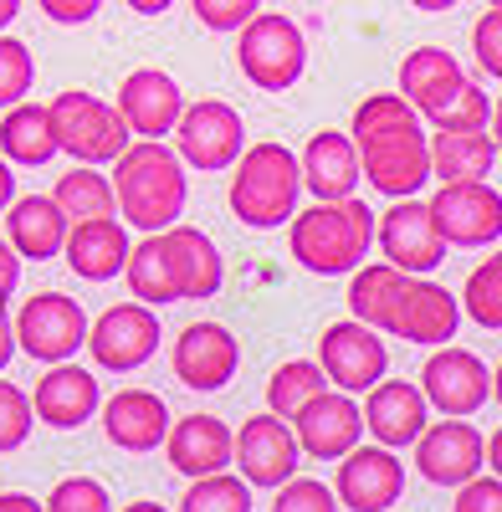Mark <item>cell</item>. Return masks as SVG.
Wrapping results in <instances>:
<instances>
[{"label": "cell", "mask_w": 502, "mask_h": 512, "mask_svg": "<svg viewBox=\"0 0 502 512\" xmlns=\"http://www.w3.org/2000/svg\"><path fill=\"white\" fill-rule=\"evenodd\" d=\"M170 364H175V379L185 384V390L211 395V390H226V384L236 379L241 344H236V333L226 323H190L175 338Z\"/></svg>", "instance_id": "17"}, {"label": "cell", "mask_w": 502, "mask_h": 512, "mask_svg": "<svg viewBox=\"0 0 502 512\" xmlns=\"http://www.w3.org/2000/svg\"><path fill=\"white\" fill-rule=\"evenodd\" d=\"M175 0H129V11H139V16H164Z\"/></svg>", "instance_id": "52"}, {"label": "cell", "mask_w": 502, "mask_h": 512, "mask_svg": "<svg viewBox=\"0 0 502 512\" xmlns=\"http://www.w3.org/2000/svg\"><path fill=\"white\" fill-rule=\"evenodd\" d=\"M492 144H497V154H502V93H497V103H492Z\"/></svg>", "instance_id": "53"}, {"label": "cell", "mask_w": 502, "mask_h": 512, "mask_svg": "<svg viewBox=\"0 0 502 512\" xmlns=\"http://www.w3.org/2000/svg\"><path fill=\"white\" fill-rule=\"evenodd\" d=\"M456 328H462V297L446 292L431 277H410L400 308L390 318V338H405V344H421V349H446Z\"/></svg>", "instance_id": "20"}, {"label": "cell", "mask_w": 502, "mask_h": 512, "mask_svg": "<svg viewBox=\"0 0 502 512\" xmlns=\"http://www.w3.org/2000/svg\"><path fill=\"white\" fill-rule=\"evenodd\" d=\"M113 190H118V216L139 226L144 236H164L175 231L190 200V180H185V159L170 144H134L113 164Z\"/></svg>", "instance_id": "3"}, {"label": "cell", "mask_w": 502, "mask_h": 512, "mask_svg": "<svg viewBox=\"0 0 502 512\" xmlns=\"http://www.w3.org/2000/svg\"><path fill=\"white\" fill-rule=\"evenodd\" d=\"M298 466H303V446H298L292 420H277L272 410L241 420V431H236V472L251 487L282 492L287 482H298Z\"/></svg>", "instance_id": "10"}, {"label": "cell", "mask_w": 502, "mask_h": 512, "mask_svg": "<svg viewBox=\"0 0 502 512\" xmlns=\"http://www.w3.org/2000/svg\"><path fill=\"white\" fill-rule=\"evenodd\" d=\"M492 400H497V405H502V364H497V369H492Z\"/></svg>", "instance_id": "57"}, {"label": "cell", "mask_w": 502, "mask_h": 512, "mask_svg": "<svg viewBox=\"0 0 502 512\" xmlns=\"http://www.w3.org/2000/svg\"><path fill=\"white\" fill-rule=\"evenodd\" d=\"M333 492L349 512H390L405 497V461L385 446H359L339 461Z\"/></svg>", "instance_id": "19"}, {"label": "cell", "mask_w": 502, "mask_h": 512, "mask_svg": "<svg viewBox=\"0 0 502 512\" xmlns=\"http://www.w3.org/2000/svg\"><path fill=\"white\" fill-rule=\"evenodd\" d=\"M180 512H251V482L241 472L190 482V492L180 497Z\"/></svg>", "instance_id": "37"}, {"label": "cell", "mask_w": 502, "mask_h": 512, "mask_svg": "<svg viewBox=\"0 0 502 512\" xmlns=\"http://www.w3.org/2000/svg\"><path fill=\"white\" fill-rule=\"evenodd\" d=\"M36 420L52 425V431H77V425H88L98 410H103V395H98V379L77 364H57L36 379Z\"/></svg>", "instance_id": "27"}, {"label": "cell", "mask_w": 502, "mask_h": 512, "mask_svg": "<svg viewBox=\"0 0 502 512\" xmlns=\"http://www.w3.org/2000/svg\"><path fill=\"white\" fill-rule=\"evenodd\" d=\"M298 159H303V190L313 195V205L354 200V190H359V180H364V164H359V144H354L349 134L318 128Z\"/></svg>", "instance_id": "24"}, {"label": "cell", "mask_w": 502, "mask_h": 512, "mask_svg": "<svg viewBox=\"0 0 502 512\" xmlns=\"http://www.w3.org/2000/svg\"><path fill=\"white\" fill-rule=\"evenodd\" d=\"M421 390H426L431 410H441L446 420H467V415H477V410L487 405L492 374H487V364H482L472 349L446 344V349H436V354L426 359Z\"/></svg>", "instance_id": "16"}, {"label": "cell", "mask_w": 502, "mask_h": 512, "mask_svg": "<svg viewBox=\"0 0 502 512\" xmlns=\"http://www.w3.org/2000/svg\"><path fill=\"white\" fill-rule=\"evenodd\" d=\"M246 123L231 103L221 98H200L185 108L180 128H175V154L200 169V175H216V169H236L241 154H246Z\"/></svg>", "instance_id": "8"}, {"label": "cell", "mask_w": 502, "mask_h": 512, "mask_svg": "<svg viewBox=\"0 0 502 512\" xmlns=\"http://www.w3.org/2000/svg\"><path fill=\"white\" fill-rule=\"evenodd\" d=\"M21 344H16V318L6 313V308H0V369H6L11 364V354H16Z\"/></svg>", "instance_id": "48"}, {"label": "cell", "mask_w": 502, "mask_h": 512, "mask_svg": "<svg viewBox=\"0 0 502 512\" xmlns=\"http://www.w3.org/2000/svg\"><path fill=\"white\" fill-rule=\"evenodd\" d=\"M31 82H36V57L26 41L16 36H0V108H21L26 93H31Z\"/></svg>", "instance_id": "38"}, {"label": "cell", "mask_w": 502, "mask_h": 512, "mask_svg": "<svg viewBox=\"0 0 502 512\" xmlns=\"http://www.w3.org/2000/svg\"><path fill=\"white\" fill-rule=\"evenodd\" d=\"M492 164H497L492 134H431V169L441 185L487 180Z\"/></svg>", "instance_id": "32"}, {"label": "cell", "mask_w": 502, "mask_h": 512, "mask_svg": "<svg viewBox=\"0 0 502 512\" xmlns=\"http://www.w3.org/2000/svg\"><path fill=\"white\" fill-rule=\"evenodd\" d=\"M0 512H47V502H36L26 492H0Z\"/></svg>", "instance_id": "49"}, {"label": "cell", "mask_w": 502, "mask_h": 512, "mask_svg": "<svg viewBox=\"0 0 502 512\" xmlns=\"http://www.w3.org/2000/svg\"><path fill=\"white\" fill-rule=\"evenodd\" d=\"M159 251H164V267H170V282H175V297L180 303H205L216 297L221 282H226V262L216 241L195 231V226H175L159 236Z\"/></svg>", "instance_id": "23"}, {"label": "cell", "mask_w": 502, "mask_h": 512, "mask_svg": "<svg viewBox=\"0 0 502 512\" xmlns=\"http://www.w3.org/2000/svg\"><path fill=\"white\" fill-rule=\"evenodd\" d=\"M129 292L139 297L144 308H170V303H180L175 297V282H170V267H164V251H159V236H144L139 246H134V256H129Z\"/></svg>", "instance_id": "35"}, {"label": "cell", "mask_w": 502, "mask_h": 512, "mask_svg": "<svg viewBox=\"0 0 502 512\" xmlns=\"http://www.w3.org/2000/svg\"><path fill=\"white\" fill-rule=\"evenodd\" d=\"M31 425H36V405L26 400V390L11 384V379H0V456L21 451L26 436H31Z\"/></svg>", "instance_id": "39"}, {"label": "cell", "mask_w": 502, "mask_h": 512, "mask_svg": "<svg viewBox=\"0 0 502 512\" xmlns=\"http://www.w3.org/2000/svg\"><path fill=\"white\" fill-rule=\"evenodd\" d=\"M175 420H170V405H164L154 390H118L108 405H103V436L129 451V456H149L170 441Z\"/></svg>", "instance_id": "26"}, {"label": "cell", "mask_w": 502, "mask_h": 512, "mask_svg": "<svg viewBox=\"0 0 502 512\" xmlns=\"http://www.w3.org/2000/svg\"><path fill=\"white\" fill-rule=\"evenodd\" d=\"M190 6L205 31H236V36L262 16V0H190Z\"/></svg>", "instance_id": "42"}, {"label": "cell", "mask_w": 502, "mask_h": 512, "mask_svg": "<svg viewBox=\"0 0 502 512\" xmlns=\"http://www.w3.org/2000/svg\"><path fill=\"white\" fill-rule=\"evenodd\" d=\"M185 93L170 72L159 67H139L118 82V113L129 123V134L144 144H164V134H175L180 118H185Z\"/></svg>", "instance_id": "15"}, {"label": "cell", "mask_w": 502, "mask_h": 512, "mask_svg": "<svg viewBox=\"0 0 502 512\" xmlns=\"http://www.w3.org/2000/svg\"><path fill=\"white\" fill-rule=\"evenodd\" d=\"M67 236H72V221L52 195H21L6 210V241L26 262H52V256H62Z\"/></svg>", "instance_id": "28"}, {"label": "cell", "mask_w": 502, "mask_h": 512, "mask_svg": "<svg viewBox=\"0 0 502 512\" xmlns=\"http://www.w3.org/2000/svg\"><path fill=\"white\" fill-rule=\"evenodd\" d=\"M318 364L328 374L333 390H344V395H369V390H380L385 384V369H390V349H385V338L344 318V323H328L323 338H318Z\"/></svg>", "instance_id": "9"}, {"label": "cell", "mask_w": 502, "mask_h": 512, "mask_svg": "<svg viewBox=\"0 0 502 512\" xmlns=\"http://www.w3.org/2000/svg\"><path fill=\"white\" fill-rule=\"evenodd\" d=\"M364 431L374 436V446H385V451L421 446V436L431 431L426 390L410 384V379H385L380 390L364 395Z\"/></svg>", "instance_id": "18"}, {"label": "cell", "mask_w": 502, "mask_h": 512, "mask_svg": "<svg viewBox=\"0 0 502 512\" xmlns=\"http://www.w3.org/2000/svg\"><path fill=\"white\" fill-rule=\"evenodd\" d=\"M462 313L477 328L502 333V251H492L482 267H472V277L462 287Z\"/></svg>", "instance_id": "36"}, {"label": "cell", "mask_w": 502, "mask_h": 512, "mask_svg": "<svg viewBox=\"0 0 502 512\" xmlns=\"http://www.w3.org/2000/svg\"><path fill=\"white\" fill-rule=\"evenodd\" d=\"M159 318H154V308H144V303H118V308H108L98 323H93V333H88V349H93V359H98V369H108V374H134V369H144L154 354H159Z\"/></svg>", "instance_id": "14"}, {"label": "cell", "mask_w": 502, "mask_h": 512, "mask_svg": "<svg viewBox=\"0 0 502 512\" xmlns=\"http://www.w3.org/2000/svg\"><path fill=\"white\" fill-rule=\"evenodd\" d=\"M236 62L241 77L262 93H287L292 82L308 72V36L303 26L282 16V11H262L236 41Z\"/></svg>", "instance_id": "6"}, {"label": "cell", "mask_w": 502, "mask_h": 512, "mask_svg": "<svg viewBox=\"0 0 502 512\" xmlns=\"http://www.w3.org/2000/svg\"><path fill=\"white\" fill-rule=\"evenodd\" d=\"M318 395H328V374H323L318 359H287L267 379V410L277 420H298Z\"/></svg>", "instance_id": "34"}, {"label": "cell", "mask_w": 502, "mask_h": 512, "mask_svg": "<svg viewBox=\"0 0 502 512\" xmlns=\"http://www.w3.org/2000/svg\"><path fill=\"white\" fill-rule=\"evenodd\" d=\"M6 297H11V292H6V287H0V308H6Z\"/></svg>", "instance_id": "59"}, {"label": "cell", "mask_w": 502, "mask_h": 512, "mask_svg": "<svg viewBox=\"0 0 502 512\" xmlns=\"http://www.w3.org/2000/svg\"><path fill=\"white\" fill-rule=\"evenodd\" d=\"M292 431H298L303 456H313V461H344V456L359 451V441H364V410H359L354 395L328 390V395H318L298 420H292Z\"/></svg>", "instance_id": "21"}, {"label": "cell", "mask_w": 502, "mask_h": 512, "mask_svg": "<svg viewBox=\"0 0 502 512\" xmlns=\"http://www.w3.org/2000/svg\"><path fill=\"white\" fill-rule=\"evenodd\" d=\"M380 256L405 277H431L446 262V236L436 231L431 200H400L380 216Z\"/></svg>", "instance_id": "11"}, {"label": "cell", "mask_w": 502, "mask_h": 512, "mask_svg": "<svg viewBox=\"0 0 502 512\" xmlns=\"http://www.w3.org/2000/svg\"><path fill=\"white\" fill-rule=\"evenodd\" d=\"M16 282H21V256H16L11 241H0V287L16 292Z\"/></svg>", "instance_id": "47"}, {"label": "cell", "mask_w": 502, "mask_h": 512, "mask_svg": "<svg viewBox=\"0 0 502 512\" xmlns=\"http://www.w3.org/2000/svg\"><path fill=\"white\" fill-rule=\"evenodd\" d=\"M129 256H134V241L118 226V216L113 221H82L67 236V267L82 282H113L118 272H129Z\"/></svg>", "instance_id": "29"}, {"label": "cell", "mask_w": 502, "mask_h": 512, "mask_svg": "<svg viewBox=\"0 0 502 512\" xmlns=\"http://www.w3.org/2000/svg\"><path fill=\"white\" fill-rule=\"evenodd\" d=\"M431 216H436V231L446 236V246L477 251V246H492L502 236V195L487 180L441 185L431 195Z\"/></svg>", "instance_id": "13"}, {"label": "cell", "mask_w": 502, "mask_h": 512, "mask_svg": "<svg viewBox=\"0 0 502 512\" xmlns=\"http://www.w3.org/2000/svg\"><path fill=\"white\" fill-rule=\"evenodd\" d=\"M123 512H170V507H159V502H129Z\"/></svg>", "instance_id": "56"}, {"label": "cell", "mask_w": 502, "mask_h": 512, "mask_svg": "<svg viewBox=\"0 0 502 512\" xmlns=\"http://www.w3.org/2000/svg\"><path fill=\"white\" fill-rule=\"evenodd\" d=\"M482 466H487V436L472 420H436L421 436V446H415V472H421L431 487L462 492L467 482L482 477Z\"/></svg>", "instance_id": "12"}, {"label": "cell", "mask_w": 502, "mask_h": 512, "mask_svg": "<svg viewBox=\"0 0 502 512\" xmlns=\"http://www.w3.org/2000/svg\"><path fill=\"white\" fill-rule=\"evenodd\" d=\"M52 200L67 210L72 226H82V221H113V216H118V190H113V180L98 175V169H88V164L67 169V175L57 180V190H52Z\"/></svg>", "instance_id": "33"}, {"label": "cell", "mask_w": 502, "mask_h": 512, "mask_svg": "<svg viewBox=\"0 0 502 512\" xmlns=\"http://www.w3.org/2000/svg\"><path fill=\"white\" fill-rule=\"evenodd\" d=\"M487 472L502 482V425H497V431L487 436Z\"/></svg>", "instance_id": "51"}, {"label": "cell", "mask_w": 502, "mask_h": 512, "mask_svg": "<svg viewBox=\"0 0 502 512\" xmlns=\"http://www.w3.org/2000/svg\"><path fill=\"white\" fill-rule=\"evenodd\" d=\"M62 149H57V134H52V108L47 103H21L0 118V159L6 164H52Z\"/></svg>", "instance_id": "30"}, {"label": "cell", "mask_w": 502, "mask_h": 512, "mask_svg": "<svg viewBox=\"0 0 502 512\" xmlns=\"http://www.w3.org/2000/svg\"><path fill=\"white\" fill-rule=\"evenodd\" d=\"M272 512H339V492L323 487L318 477H298L277 492Z\"/></svg>", "instance_id": "43"}, {"label": "cell", "mask_w": 502, "mask_h": 512, "mask_svg": "<svg viewBox=\"0 0 502 512\" xmlns=\"http://www.w3.org/2000/svg\"><path fill=\"white\" fill-rule=\"evenodd\" d=\"M88 333H93L88 313L67 292H36L16 313V344L26 349V359L52 364V369L72 364L77 349H88Z\"/></svg>", "instance_id": "7"}, {"label": "cell", "mask_w": 502, "mask_h": 512, "mask_svg": "<svg viewBox=\"0 0 502 512\" xmlns=\"http://www.w3.org/2000/svg\"><path fill=\"white\" fill-rule=\"evenodd\" d=\"M349 139L359 144V164L364 180L400 200H415L426 190V180L436 175L431 169V134L421 128V113H415L400 93H369L354 108V128Z\"/></svg>", "instance_id": "1"}, {"label": "cell", "mask_w": 502, "mask_h": 512, "mask_svg": "<svg viewBox=\"0 0 502 512\" xmlns=\"http://www.w3.org/2000/svg\"><path fill=\"white\" fill-rule=\"evenodd\" d=\"M164 456L190 482L221 477L236 466V431L221 415H185V420H175L170 441H164Z\"/></svg>", "instance_id": "22"}, {"label": "cell", "mask_w": 502, "mask_h": 512, "mask_svg": "<svg viewBox=\"0 0 502 512\" xmlns=\"http://www.w3.org/2000/svg\"><path fill=\"white\" fill-rule=\"evenodd\" d=\"M451 512H502V482H497L492 472L477 477V482H467L462 492H456Z\"/></svg>", "instance_id": "45"}, {"label": "cell", "mask_w": 502, "mask_h": 512, "mask_svg": "<svg viewBox=\"0 0 502 512\" xmlns=\"http://www.w3.org/2000/svg\"><path fill=\"white\" fill-rule=\"evenodd\" d=\"M52 134H57V149L72 154L77 164H118L123 154L134 149V134L123 123L118 103H103L98 93H82V88H67L57 93L52 103Z\"/></svg>", "instance_id": "5"}, {"label": "cell", "mask_w": 502, "mask_h": 512, "mask_svg": "<svg viewBox=\"0 0 502 512\" xmlns=\"http://www.w3.org/2000/svg\"><path fill=\"white\" fill-rule=\"evenodd\" d=\"M11 205H16V175H11V164L0 159V216H6Z\"/></svg>", "instance_id": "50"}, {"label": "cell", "mask_w": 502, "mask_h": 512, "mask_svg": "<svg viewBox=\"0 0 502 512\" xmlns=\"http://www.w3.org/2000/svg\"><path fill=\"white\" fill-rule=\"evenodd\" d=\"M16 11H21V0H0V31L16 21Z\"/></svg>", "instance_id": "55"}, {"label": "cell", "mask_w": 502, "mask_h": 512, "mask_svg": "<svg viewBox=\"0 0 502 512\" xmlns=\"http://www.w3.org/2000/svg\"><path fill=\"white\" fill-rule=\"evenodd\" d=\"M410 6H415V11H431V16H436V11H456V0H410Z\"/></svg>", "instance_id": "54"}, {"label": "cell", "mask_w": 502, "mask_h": 512, "mask_svg": "<svg viewBox=\"0 0 502 512\" xmlns=\"http://www.w3.org/2000/svg\"><path fill=\"white\" fill-rule=\"evenodd\" d=\"M487 11H502V0H487Z\"/></svg>", "instance_id": "58"}, {"label": "cell", "mask_w": 502, "mask_h": 512, "mask_svg": "<svg viewBox=\"0 0 502 512\" xmlns=\"http://www.w3.org/2000/svg\"><path fill=\"white\" fill-rule=\"evenodd\" d=\"M405 287H410V277L395 272L390 262L359 267L349 277V318L364 323V328H374V333H385L390 318H395V308H400V297H405Z\"/></svg>", "instance_id": "31"}, {"label": "cell", "mask_w": 502, "mask_h": 512, "mask_svg": "<svg viewBox=\"0 0 502 512\" xmlns=\"http://www.w3.org/2000/svg\"><path fill=\"white\" fill-rule=\"evenodd\" d=\"M36 6L47 11V21H57V26H88L103 11V0H36Z\"/></svg>", "instance_id": "46"}, {"label": "cell", "mask_w": 502, "mask_h": 512, "mask_svg": "<svg viewBox=\"0 0 502 512\" xmlns=\"http://www.w3.org/2000/svg\"><path fill=\"white\" fill-rule=\"evenodd\" d=\"M303 195V159L287 144H251L231 175V210L251 231L292 226Z\"/></svg>", "instance_id": "4"}, {"label": "cell", "mask_w": 502, "mask_h": 512, "mask_svg": "<svg viewBox=\"0 0 502 512\" xmlns=\"http://www.w3.org/2000/svg\"><path fill=\"white\" fill-rule=\"evenodd\" d=\"M462 93H467V72L446 47H415L400 62V98L426 123H436Z\"/></svg>", "instance_id": "25"}, {"label": "cell", "mask_w": 502, "mask_h": 512, "mask_svg": "<svg viewBox=\"0 0 502 512\" xmlns=\"http://www.w3.org/2000/svg\"><path fill=\"white\" fill-rule=\"evenodd\" d=\"M431 128L436 134H492V98L477 88V82H467V93L456 98Z\"/></svg>", "instance_id": "40"}, {"label": "cell", "mask_w": 502, "mask_h": 512, "mask_svg": "<svg viewBox=\"0 0 502 512\" xmlns=\"http://www.w3.org/2000/svg\"><path fill=\"white\" fill-rule=\"evenodd\" d=\"M287 246L313 277H354L359 267H369V246H380V216L359 195L339 205H308L292 216Z\"/></svg>", "instance_id": "2"}, {"label": "cell", "mask_w": 502, "mask_h": 512, "mask_svg": "<svg viewBox=\"0 0 502 512\" xmlns=\"http://www.w3.org/2000/svg\"><path fill=\"white\" fill-rule=\"evenodd\" d=\"M472 57L487 77L502 82V11H487L477 26H472Z\"/></svg>", "instance_id": "44"}, {"label": "cell", "mask_w": 502, "mask_h": 512, "mask_svg": "<svg viewBox=\"0 0 502 512\" xmlns=\"http://www.w3.org/2000/svg\"><path fill=\"white\" fill-rule=\"evenodd\" d=\"M47 512H113V502H108V487H103V482H93V477H67V482L52 487Z\"/></svg>", "instance_id": "41"}]
</instances>
